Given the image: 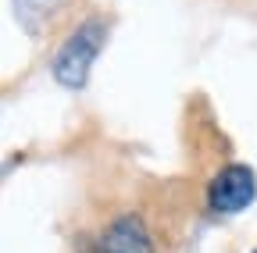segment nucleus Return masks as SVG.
I'll list each match as a JSON object with an SVG mask.
<instances>
[{
    "mask_svg": "<svg viewBox=\"0 0 257 253\" xmlns=\"http://www.w3.org/2000/svg\"><path fill=\"white\" fill-rule=\"evenodd\" d=\"M57 8H61V0H15V11H18L15 18L29 36H40L50 25V18L57 15Z\"/></svg>",
    "mask_w": 257,
    "mask_h": 253,
    "instance_id": "obj_4",
    "label": "nucleus"
},
{
    "mask_svg": "<svg viewBox=\"0 0 257 253\" xmlns=\"http://www.w3.org/2000/svg\"><path fill=\"white\" fill-rule=\"evenodd\" d=\"M104 43H107V22H104L100 15L82 18L72 33L64 36V43L57 47V54H54V61H50L54 82H57L61 89H72V93L86 89L89 72H93V61L100 57Z\"/></svg>",
    "mask_w": 257,
    "mask_h": 253,
    "instance_id": "obj_1",
    "label": "nucleus"
},
{
    "mask_svg": "<svg viewBox=\"0 0 257 253\" xmlns=\"http://www.w3.org/2000/svg\"><path fill=\"white\" fill-rule=\"evenodd\" d=\"M79 253H157V246H154V235H150V228H147L143 214L121 210V214H114Z\"/></svg>",
    "mask_w": 257,
    "mask_h": 253,
    "instance_id": "obj_3",
    "label": "nucleus"
},
{
    "mask_svg": "<svg viewBox=\"0 0 257 253\" xmlns=\"http://www.w3.org/2000/svg\"><path fill=\"white\" fill-rule=\"evenodd\" d=\"M257 200V175L246 164H225L218 175H211L204 189L207 214L214 217H236Z\"/></svg>",
    "mask_w": 257,
    "mask_h": 253,
    "instance_id": "obj_2",
    "label": "nucleus"
},
{
    "mask_svg": "<svg viewBox=\"0 0 257 253\" xmlns=\"http://www.w3.org/2000/svg\"><path fill=\"white\" fill-rule=\"evenodd\" d=\"M250 253H257V249H250Z\"/></svg>",
    "mask_w": 257,
    "mask_h": 253,
    "instance_id": "obj_5",
    "label": "nucleus"
}]
</instances>
